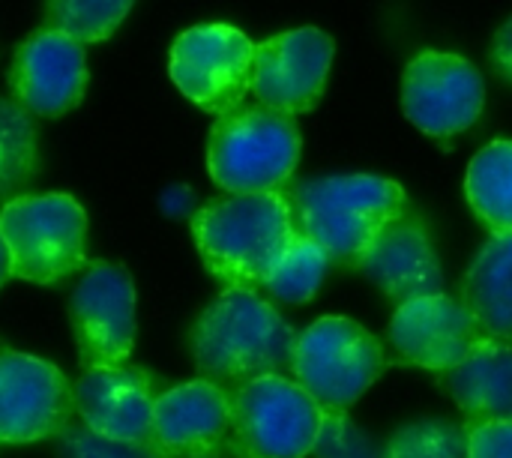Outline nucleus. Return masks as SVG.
I'll return each instance as SVG.
<instances>
[{"label": "nucleus", "instance_id": "obj_3", "mask_svg": "<svg viewBox=\"0 0 512 458\" xmlns=\"http://www.w3.org/2000/svg\"><path fill=\"white\" fill-rule=\"evenodd\" d=\"M291 204L282 192L228 195L210 201L192 219V237L210 276L228 288L264 285L294 240Z\"/></svg>", "mask_w": 512, "mask_h": 458}, {"label": "nucleus", "instance_id": "obj_24", "mask_svg": "<svg viewBox=\"0 0 512 458\" xmlns=\"http://www.w3.org/2000/svg\"><path fill=\"white\" fill-rule=\"evenodd\" d=\"M387 458H468V426L429 417L399 426L384 441Z\"/></svg>", "mask_w": 512, "mask_h": 458}, {"label": "nucleus", "instance_id": "obj_11", "mask_svg": "<svg viewBox=\"0 0 512 458\" xmlns=\"http://www.w3.org/2000/svg\"><path fill=\"white\" fill-rule=\"evenodd\" d=\"M336 42L318 27L279 33L255 45L252 57V96L261 108L279 114L312 111L327 87Z\"/></svg>", "mask_w": 512, "mask_h": 458}, {"label": "nucleus", "instance_id": "obj_5", "mask_svg": "<svg viewBox=\"0 0 512 458\" xmlns=\"http://www.w3.org/2000/svg\"><path fill=\"white\" fill-rule=\"evenodd\" d=\"M0 237L18 282L60 285L87 264V216L69 195H21L9 201L0 207Z\"/></svg>", "mask_w": 512, "mask_h": 458}, {"label": "nucleus", "instance_id": "obj_21", "mask_svg": "<svg viewBox=\"0 0 512 458\" xmlns=\"http://www.w3.org/2000/svg\"><path fill=\"white\" fill-rule=\"evenodd\" d=\"M39 174V144L30 111L15 99H0V201L3 207L24 195Z\"/></svg>", "mask_w": 512, "mask_h": 458}, {"label": "nucleus", "instance_id": "obj_31", "mask_svg": "<svg viewBox=\"0 0 512 458\" xmlns=\"http://www.w3.org/2000/svg\"><path fill=\"white\" fill-rule=\"evenodd\" d=\"M195 458H219V456H195Z\"/></svg>", "mask_w": 512, "mask_h": 458}, {"label": "nucleus", "instance_id": "obj_20", "mask_svg": "<svg viewBox=\"0 0 512 458\" xmlns=\"http://www.w3.org/2000/svg\"><path fill=\"white\" fill-rule=\"evenodd\" d=\"M465 195L477 219L495 234H512V141L486 144L468 165Z\"/></svg>", "mask_w": 512, "mask_h": 458}, {"label": "nucleus", "instance_id": "obj_12", "mask_svg": "<svg viewBox=\"0 0 512 458\" xmlns=\"http://www.w3.org/2000/svg\"><path fill=\"white\" fill-rule=\"evenodd\" d=\"M75 417L66 375L21 351H0V444L57 438Z\"/></svg>", "mask_w": 512, "mask_h": 458}, {"label": "nucleus", "instance_id": "obj_9", "mask_svg": "<svg viewBox=\"0 0 512 458\" xmlns=\"http://www.w3.org/2000/svg\"><path fill=\"white\" fill-rule=\"evenodd\" d=\"M69 324L81 369L123 366L135 348V285L120 264L87 261L72 297Z\"/></svg>", "mask_w": 512, "mask_h": 458}, {"label": "nucleus", "instance_id": "obj_25", "mask_svg": "<svg viewBox=\"0 0 512 458\" xmlns=\"http://www.w3.org/2000/svg\"><path fill=\"white\" fill-rule=\"evenodd\" d=\"M312 458H387L384 441L357 426L348 411H324Z\"/></svg>", "mask_w": 512, "mask_h": 458}, {"label": "nucleus", "instance_id": "obj_29", "mask_svg": "<svg viewBox=\"0 0 512 458\" xmlns=\"http://www.w3.org/2000/svg\"><path fill=\"white\" fill-rule=\"evenodd\" d=\"M192 204H195V195H192L186 186H171V189L162 195V210H165L168 216H183Z\"/></svg>", "mask_w": 512, "mask_h": 458}, {"label": "nucleus", "instance_id": "obj_14", "mask_svg": "<svg viewBox=\"0 0 512 458\" xmlns=\"http://www.w3.org/2000/svg\"><path fill=\"white\" fill-rule=\"evenodd\" d=\"M156 384L135 366H93L81 369L72 384L75 417L102 438L147 444L156 408Z\"/></svg>", "mask_w": 512, "mask_h": 458}, {"label": "nucleus", "instance_id": "obj_10", "mask_svg": "<svg viewBox=\"0 0 512 458\" xmlns=\"http://www.w3.org/2000/svg\"><path fill=\"white\" fill-rule=\"evenodd\" d=\"M486 105V81L474 63L444 51L417 54L402 78L405 117L432 138L468 132Z\"/></svg>", "mask_w": 512, "mask_h": 458}, {"label": "nucleus", "instance_id": "obj_16", "mask_svg": "<svg viewBox=\"0 0 512 458\" xmlns=\"http://www.w3.org/2000/svg\"><path fill=\"white\" fill-rule=\"evenodd\" d=\"M15 102L42 117H60L72 111L87 87L84 48L66 33L39 30L15 54L9 72Z\"/></svg>", "mask_w": 512, "mask_h": 458}, {"label": "nucleus", "instance_id": "obj_17", "mask_svg": "<svg viewBox=\"0 0 512 458\" xmlns=\"http://www.w3.org/2000/svg\"><path fill=\"white\" fill-rule=\"evenodd\" d=\"M357 270L396 306L444 294V270L435 243L411 210L378 234Z\"/></svg>", "mask_w": 512, "mask_h": 458}, {"label": "nucleus", "instance_id": "obj_23", "mask_svg": "<svg viewBox=\"0 0 512 458\" xmlns=\"http://www.w3.org/2000/svg\"><path fill=\"white\" fill-rule=\"evenodd\" d=\"M135 0H48V30L66 33L75 42H105L129 15Z\"/></svg>", "mask_w": 512, "mask_h": 458}, {"label": "nucleus", "instance_id": "obj_6", "mask_svg": "<svg viewBox=\"0 0 512 458\" xmlns=\"http://www.w3.org/2000/svg\"><path fill=\"white\" fill-rule=\"evenodd\" d=\"M324 408L291 378H255L231 393L228 453L237 458H306L318 441Z\"/></svg>", "mask_w": 512, "mask_h": 458}, {"label": "nucleus", "instance_id": "obj_18", "mask_svg": "<svg viewBox=\"0 0 512 458\" xmlns=\"http://www.w3.org/2000/svg\"><path fill=\"white\" fill-rule=\"evenodd\" d=\"M441 387L468 423L512 420V339H477L453 369L441 372Z\"/></svg>", "mask_w": 512, "mask_h": 458}, {"label": "nucleus", "instance_id": "obj_4", "mask_svg": "<svg viewBox=\"0 0 512 458\" xmlns=\"http://www.w3.org/2000/svg\"><path fill=\"white\" fill-rule=\"evenodd\" d=\"M300 129L294 117L270 108H234L210 132L207 168L231 195L279 192L300 162Z\"/></svg>", "mask_w": 512, "mask_h": 458}, {"label": "nucleus", "instance_id": "obj_13", "mask_svg": "<svg viewBox=\"0 0 512 458\" xmlns=\"http://www.w3.org/2000/svg\"><path fill=\"white\" fill-rule=\"evenodd\" d=\"M483 336L486 333L462 306V300H453L447 294L402 303L387 327V342L396 360L402 366H417L429 372L453 369Z\"/></svg>", "mask_w": 512, "mask_h": 458}, {"label": "nucleus", "instance_id": "obj_7", "mask_svg": "<svg viewBox=\"0 0 512 458\" xmlns=\"http://www.w3.org/2000/svg\"><path fill=\"white\" fill-rule=\"evenodd\" d=\"M384 369L381 342L351 318L330 315L297 333L291 375L324 411H348Z\"/></svg>", "mask_w": 512, "mask_h": 458}, {"label": "nucleus", "instance_id": "obj_30", "mask_svg": "<svg viewBox=\"0 0 512 458\" xmlns=\"http://www.w3.org/2000/svg\"><path fill=\"white\" fill-rule=\"evenodd\" d=\"M12 279V258H9V249L0 237V288Z\"/></svg>", "mask_w": 512, "mask_h": 458}, {"label": "nucleus", "instance_id": "obj_15", "mask_svg": "<svg viewBox=\"0 0 512 458\" xmlns=\"http://www.w3.org/2000/svg\"><path fill=\"white\" fill-rule=\"evenodd\" d=\"M231 435V393L210 381H189L159 393L147 447L162 458L219 456Z\"/></svg>", "mask_w": 512, "mask_h": 458}, {"label": "nucleus", "instance_id": "obj_8", "mask_svg": "<svg viewBox=\"0 0 512 458\" xmlns=\"http://www.w3.org/2000/svg\"><path fill=\"white\" fill-rule=\"evenodd\" d=\"M255 42L231 24H201L177 36L171 81L207 114H231L252 90Z\"/></svg>", "mask_w": 512, "mask_h": 458}, {"label": "nucleus", "instance_id": "obj_1", "mask_svg": "<svg viewBox=\"0 0 512 458\" xmlns=\"http://www.w3.org/2000/svg\"><path fill=\"white\" fill-rule=\"evenodd\" d=\"M297 330L276 306L249 288L219 294L189 333V351L201 381L234 393L237 387L291 372Z\"/></svg>", "mask_w": 512, "mask_h": 458}, {"label": "nucleus", "instance_id": "obj_28", "mask_svg": "<svg viewBox=\"0 0 512 458\" xmlns=\"http://www.w3.org/2000/svg\"><path fill=\"white\" fill-rule=\"evenodd\" d=\"M489 60H492L495 75L504 78L507 84H512V18H507V21L498 27V33L492 36Z\"/></svg>", "mask_w": 512, "mask_h": 458}, {"label": "nucleus", "instance_id": "obj_2", "mask_svg": "<svg viewBox=\"0 0 512 458\" xmlns=\"http://www.w3.org/2000/svg\"><path fill=\"white\" fill-rule=\"evenodd\" d=\"M288 204L297 234L324 249L330 267H357L378 234L408 213L405 189L375 174H333L294 183Z\"/></svg>", "mask_w": 512, "mask_h": 458}, {"label": "nucleus", "instance_id": "obj_19", "mask_svg": "<svg viewBox=\"0 0 512 458\" xmlns=\"http://www.w3.org/2000/svg\"><path fill=\"white\" fill-rule=\"evenodd\" d=\"M462 306L486 336L512 339V234H492L462 279Z\"/></svg>", "mask_w": 512, "mask_h": 458}, {"label": "nucleus", "instance_id": "obj_22", "mask_svg": "<svg viewBox=\"0 0 512 458\" xmlns=\"http://www.w3.org/2000/svg\"><path fill=\"white\" fill-rule=\"evenodd\" d=\"M327 273H330V258L324 255V249L315 246L309 237L294 234V240L288 243L282 258L270 270L264 288L270 291L273 300L288 303V306H300L318 294Z\"/></svg>", "mask_w": 512, "mask_h": 458}, {"label": "nucleus", "instance_id": "obj_27", "mask_svg": "<svg viewBox=\"0 0 512 458\" xmlns=\"http://www.w3.org/2000/svg\"><path fill=\"white\" fill-rule=\"evenodd\" d=\"M468 458H512V420L468 423Z\"/></svg>", "mask_w": 512, "mask_h": 458}, {"label": "nucleus", "instance_id": "obj_26", "mask_svg": "<svg viewBox=\"0 0 512 458\" xmlns=\"http://www.w3.org/2000/svg\"><path fill=\"white\" fill-rule=\"evenodd\" d=\"M54 441H57V458H162L147 444H126V441L93 435L78 417H72Z\"/></svg>", "mask_w": 512, "mask_h": 458}]
</instances>
